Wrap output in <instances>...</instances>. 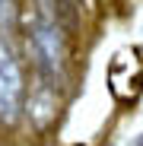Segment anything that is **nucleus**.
Masks as SVG:
<instances>
[{"label":"nucleus","mask_w":143,"mask_h":146,"mask_svg":"<svg viewBox=\"0 0 143 146\" xmlns=\"http://www.w3.org/2000/svg\"><path fill=\"white\" fill-rule=\"evenodd\" d=\"M29 48H32L35 64H38L45 80H54V76L64 73V64H67V29L61 22L35 13L32 22H29Z\"/></svg>","instance_id":"obj_1"},{"label":"nucleus","mask_w":143,"mask_h":146,"mask_svg":"<svg viewBox=\"0 0 143 146\" xmlns=\"http://www.w3.org/2000/svg\"><path fill=\"white\" fill-rule=\"evenodd\" d=\"M26 108V76L10 41L0 38V121L16 124Z\"/></svg>","instance_id":"obj_2"},{"label":"nucleus","mask_w":143,"mask_h":146,"mask_svg":"<svg viewBox=\"0 0 143 146\" xmlns=\"http://www.w3.org/2000/svg\"><path fill=\"white\" fill-rule=\"evenodd\" d=\"M35 7H38L41 16L61 22L67 32L76 26V10H73V3H70V0H35Z\"/></svg>","instance_id":"obj_3"},{"label":"nucleus","mask_w":143,"mask_h":146,"mask_svg":"<svg viewBox=\"0 0 143 146\" xmlns=\"http://www.w3.org/2000/svg\"><path fill=\"white\" fill-rule=\"evenodd\" d=\"M10 16V0H0V19Z\"/></svg>","instance_id":"obj_4"},{"label":"nucleus","mask_w":143,"mask_h":146,"mask_svg":"<svg viewBox=\"0 0 143 146\" xmlns=\"http://www.w3.org/2000/svg\"><path fill=\"white\" fill-rule=\"evenodd\" d=\"M130 146H143V133H140V137H137V140H134Z\"/></svg>","instance_id":"obj_5"}]
</instances>
